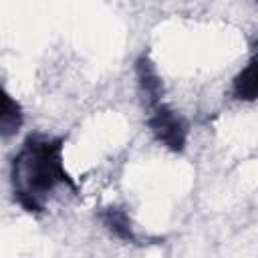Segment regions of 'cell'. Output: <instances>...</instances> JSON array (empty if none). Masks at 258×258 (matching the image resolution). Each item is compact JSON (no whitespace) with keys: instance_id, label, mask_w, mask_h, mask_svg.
<instances>
[{"instance_id":"cell-2","label":"cell","mask_w":258,"mask_h":258,"mask_svg":"<svg viewBox=\"0 0 258 258\" xmlns=\"http://www.w3.org/2000/svg\"><path fill=\"white\" fill-rule=\"evenodd\" d=\"M147 127L151 131V135L155 137V141L159 145H163L167 151L181 153L185 149L187 135H189L187 121L175 109H171L167 103L161 101L149 109Z\"/></svg>"},{"instance_id":"cell-4","label":"cell","mask_w":258,"mask_h":258,"mask_svg":"<svg viewBox=\"0 0 258 258\" xmlns=\"http://www.w3.org/2000/svg\"><path fill=\"white\" fill-rule=\"evenodd\" d=\"M97 220L103 224V228L115 236L117 240L121 242H127V244H137L139 242V236L135 232V226H133V220L129 218V214L119 208V206H107V208H101L97 212Z\"/></svg>"},{"instance_id":"cell-3","label":"cell","mask_w":258,"mask_h":258,"mask_svg":"<svg viewBox=\"0 0 258 258\" xmlns=\"http://www.w3.org/2000/svg\"><path fill=\"white\" fill-rule=\"evenodd\" d=\"M135 79H137V87L143 95V101L149 109L155 107L157 103H161L163 83H161L155 62L151 60V56L147 52H141L135 58Z\"/></svg>"},{"instance_id":"cell-1","label":"cell","mask_w":258,"mask_h":258,"mask_svg":"<svg viewBox=\"0 0 258 258\" xmlns=\"http://www.w3.org/2000/svg\"><path fill=\"white\" fill-rule=\"evenodd\" d=\"M10 185L14 202L28 214H42L46 200L58 187L77 191V183L64 167V137L30 133L10 161Z\"/></svg>"},{"instance_id":"cell-5","label":"cell","mask_w":258,"mask_h":258,"mask_svg":"<svg viewBox=\"0 0 258 258\" xmlns=\"http://www.w3.org/2000/svg\"><path fill=\"white\" fill-rule=\"evenodd\" d=\"M232 95L238 101H256L258 99V52L246 62V67L232 81Z\"/></svg>"},{"instance_id":"cell-6","label":"cell","mask_w":258,"mask_h":258,"mask_svg":"<svg viewBox=\"0 0 258 258\" xmlns=\"http://www.w3.org/2000/svg\"><path fill=\"white\" fill-rule=\"evenodd\" d=\"M24 123L22 105L6 91L2 89V107H0V135L4 139L16 135Z\"/></svg>"}]
</instances>
